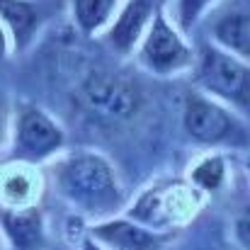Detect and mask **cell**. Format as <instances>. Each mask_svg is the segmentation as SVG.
I'll return each instance as SVG.
<instances>
[{
  "instance_id": "cell-11",
  "label": "cell",
  "mask_w": 250,
  "mask_h": 250,
  "mask_svg": "<svg viewBox=\"0 0 250 250\" xmlns=\"http://www.w3.org/2000/svg\"><path fill=\"white\" fill-rule=\"evenodd\" d=\"M0 20L10 27L15 44L22 49L39 24V10L29 0H0Z\"/></svg>"
},
{
  "instance_id": "cell-16",
  "label": "cell",
  "mask_w": 250,
  "mask_h": 250,
  "mask_svg": "<svg viewBox=\"0 0 250 250\" xmlns=\"http://www.w3.org/2000/svg\"><path fill=\"white\" fill-rule=\"evenodd\" d=\"M2 189H5V194H7L12 202H24V199L29 197L32 185H29V180H27L24 175H12V177L5 180Z\"/></svg>"
},
{
  "instance_id": "cell-2",
  "label": "cell",
  "mask_w": 250,
  "mask_h": 250,
  "mask_svg": "<svg viewBox=\"0 0 250 250\" xmlns=\"http://www.w3.org/2000/svg\"><path fill=\"white\" fill-rule=\"evenodd\" d=\"M248 66L246 59L233 56L219 46H202L199 51V63H197V81L199 85L216 95L224 97L226 102L236 104L238 109H248Z\"/></svg>"
},
{
  "instance_id": "cell-4",
  "label": "cell",
  "mask_w": 250,
  "mask_h": 250,
  "mask_svg": "<svg viewBox=\"0 0 250 250\" xmlns=\"http://www.w3.org/2000/svg\"><path fill=\"white\" fill-rule=\"evenodd\" d=\"M197 204L199 197L194 189L180 182H170V185H158L146 189L139 197V202L131 207L129 216L144 226H151L153 231H163L189 219L197 211Z\"/></svg>"
},
{
  "instance_id": "cell-3",
  "label": "cell",
  "mask_w": 250,
  "mask_h": 250,
  "mask_svg": "<svg viewBox=\"0 0 250 250\" xmlns=\"http://www.w3.org/2000/svg\"><path fill=\"white\" fill-rule=\"evenodd\" d=\"M81 97L92 117H97L100 122H109V124L131 119L141 102L139 87L129 78L117 76V73H104V71L92 73L85 81Z\"/></svg>"
},
{
  "instance_id": "cell-8",
  "label": "cell",
  "mask_w": 250,
  "mask_h": 250,
  "mask_svg": "<svg viewBox=\"0 0 250 250\" xmlns=\"http://www.w3.org/2000/svg\"><path fill=\"white\" fill-rule=\"evenodd\" d=\"M92 236L104 241L107 246H114L117 250H153L166 241V236H161L158 231L144 229L126 219L100 224L92 229Z\"/></svg>"
},
{
  "instance_id": "cell-12",
  "label": "cell",
  "mask_w": 250,
  "mask_h": 250,
  "mask_svg": "<svg viewBox=\"0 0 250 250\" xmlns=\"http://www.w3.org/2000/svg\"><path fill=\"white\" fill-rule=\"evenodd\" d=\"M5 229L12 236L15 246L29 250L34 243H39V214L37 211H15L5 216Z\"/></svg>"
},
{
  "instance_id": "cell-13",
  "label": "cell",
  "mask_w": 250,
  "mask_h": 250,
  "mask_svg": "<svg viewBox=\"0 0 250 250\" xmlns=\"http://www.w3.org/2000/svg\"><path fill=\"white\" fill-rule=\"evenodd\" d=\"M114 5L117 0H73V17L78 27L90 34L109 20V12L114 10Z\"/></svg>"
},
{
  "instance_id": "cell-10",
  "label": "cell",
  "mask_w": 250,
  "mask_h": 250,
  "mask_svg": "<svg viewBox=\"0 0 250 250\" xmlns=\"http://www.w3.org/2000/svg\"><path fill=\"white\" fill-rule=\"evenodd\" d=\"M214 39L241 59L250 56V17L248 10H231L214 24Z\"/></svg>"
},
{
  "instance_id": "cell-6",
  "label": "cell",
  "mask_w": 250,
  "mask_h": 250,
  "mask_svg": "<svg viewBox=\"0 0 250 250\" xmlns=\"http://www.w3.org/2000/svg\"><path fill=\"white\" fill-rule=\"evenodd\" d=\"M141 61L148 71L158 76H170L192 63V51L177 29L167 22L166 12L158 7L151 17L148 34L141 44Z\"/></svg>"
},
{
  "instance_id": "cell-9",
  "label": "cell",
  "mask_w": 250,
  "mask_h": 250,
  "mask_svg": "<svg viewBox=\"0 0 250 250\" xmlns=\"http://www.w3.org/2000/svg\"><path fill=\"white\" fill-rule=\"evenodd\" d=\"M161 0H129L117 17L114 27L109 29V44L119 51H131V46L139 42L141 32L151 22L153 12L158 10Z\"/></svg>"
},
{
  "instance_id": "cell-14",
  "label": "cell",
  "mask_w": 250,
  "mask_h": 250,
  "mask_svg": "<svg viewBox=\"0 0 250 250\" xmlns=\"http://www.w3.org/2000/svg\"><path fill=\"white\" fill-rule=\"evenodd\" d=\"M192 180H194V185L202 187V189H216V187L221 185V180H224V161L216 158V156L204 158L199 166L194 167Z\"/></svg>"
},
{
  "instance_id": "cell-15",
  "label": "cell",
  "mask_w": 250,
  "mask_h": 250,
  "mask_svg": "<svg viewBox=\"0 0 250 250\" xmlns=\"http://www.w3.org/2000/svg\"><path fill=\"white\" fill-rule=\"evenodd\" d=\"M216 0H180L177 2V20H180V27L182 29H189L199 17L202 12Z\"/></svg>"
},
{
  "instance_id": "cell-1",
  "label": "cell",
  "mask_w": 250,
  "mask_h": 250,
  "mask_svg": "<svg viewBox=\"0 0 250 250\" xmlns=\"http://www.w3.org/2000/svg\"><path fill=\"white\" fill-rule=\"evenodd\" d=\"M59 182L66 197L90 211H104L119 197L109 163L95 153H81L68 158L61 166Z\"/></svg>"
},
{
  "instance_id": "cell-7",
  "label": "cell",
  "mask_w": 250,
  "mask_h": 250,
  "mask_svg": "<svg viewBox=\"0 0 250 250\" xmlns=\"http://www.w3.org/2000/svg\"><path fill=\"white\" fill-rule=\"evenodd\" d=\"M63 144V131L39 107L24 104L17 117V146L27 158L51 156Z\"/></svg>"
},
{
  "instance_id": "cell-5",
  "label": "cell",
  "mask_w": 250,
  "mask_h": 250,
  "mask_svg": "<svg viewBox=\"0 0 250 250\" xmlns=\"http://www.w3.org/2000/svg\"><path fill=\"white\" fill-rule=\"evenodd\" d=\"M185 129L192 139L202 144H246V129L243 124L229 114L221 104L211 102L204 95L189 92L185 97V112H182Z\"/></svg>"
},
{
  "instance_id": "cell-18",
  "label": "cell",
  "mask_w": 250,
  "mask_h": 250,
  "mask_svg": "<svg viewBox=\"0 0 250 250\" xmlns=\"http://www.w3.org/2000/svg\"><path fill=\"white\" fill-rule=\"evenodd\" d=\"M0 112H2V102H0Z\"/></svg>"
},
{
  "instance_id": "cell-17",
  "label": "cell",
  "mask_w": 250,
  "mask_h": 250,
  "mask_svg": "<svg viewBox=\"0 0 250 250\" xmlns=\"http://www.w3.org/2000/svg\"><path fill=\"white\" fill-rule=\"evenodd\" d=\"M5 54H7V39H5V32L0 24V59H5Z\"/></svg>"
}]
</instances>
